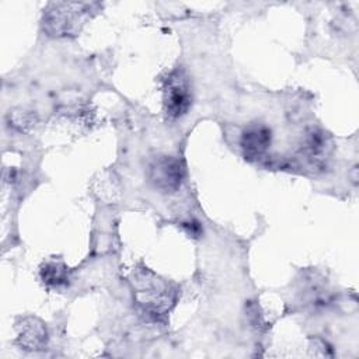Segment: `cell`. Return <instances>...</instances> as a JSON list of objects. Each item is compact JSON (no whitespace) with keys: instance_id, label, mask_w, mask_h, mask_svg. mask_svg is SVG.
Here are the masks:
<instances>
[{"instance_id":"6da1fadb","label":"cell","mask_w":359,"mask_h":359,"mask_svg":"<svg viewBox=\"0 0 359 359\" xmlns=\"http://www.w3.org/2000/svg\"><path fill=\"white\" fill-rule=\"evenodd\" d=\"M184 180L181 161L171 156H161L150 165V181L163 192H175Z\"/></svg>"},{"instance_id":"7a4b0ae2","label":"cell","mask_w":359,"mask_h":359,"mask_svg":"<svg viewBox=\"0 0 359 359\" xmlns=\"http://www.w3.org/2000/svg\"><path fill=\"white\" fill-rule=\"evenodd\" d=\"M165 111L170 116H181L185 114L191 104V94L188 90L187 79L181 73H172L164 88Z\"/></svg>"},{"instance_id":"3957f363","label":"cell","mask_w":359,"mask_h":359,"mask_svg":"<svg viewBox=\"0 0 359 359\" xmlns=\"http://www.w3.org/2000/svg\"><path fill=\"white\" fill-rule=\"evenodd\" d=\"M272 132L262 123L250 125L241 136V147L247 158H258L264 156L271 146Z\"/></svg>"}]
</instances>
